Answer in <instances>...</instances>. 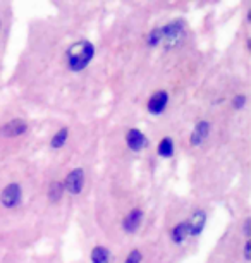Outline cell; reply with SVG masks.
<instances>
[{
  "label": "cell",
  "mask_w": 251,
  "mask_h": 263,
  "mask_svg": "<svg viewBox=\"0 0 251 263\" xmlns=\"http://www.w3.org/2000/svg\"><path fill=\"white\" fill-rule=\"evenodd\" d=\"M210 131H211V124L208 121L196 122V126L193 127V131L189 135V145L193 148L201 146L206 141V138L210 136Z\"/></svg>",
  "instance_id": "9c48e42d"
},
{
  "label": "cell",
  "mask_w": 251,
  "mask_h": 263,
  "mask_svg": "<svg viewBox=\"0 0 251 263\" xmlns=\"http://www.w3.org/2000/svg\"><path fill=\"white\" fill-rule=\"evenodd\" d=\"M85 182H86L85 171H83L81 167H76L67 172L66 179L62 181V184H64V190H66L67 195L78 196L80 193H83V190H85Z\"/></svg>",
  "instance_id": "3957f363"
},
{
  "label": "cell",
  "mask_w": 251,
  "mask_h": 263,
  "mask_svg": "<svg viewBox=\"0 0 251 263\" xmlns=\"http://www.w3.org/2000/svg\"><path fill=\"white\" fill-rule=\"evenodd\" d=\"M170 103V95L167 90H157L146 100V110L151 116H162Z\"/></svg>",
  "instance_id": "5b68a950"
},
{
  "label": "cell",
  "mask_w": 251,
  "mask_h": 263,
  "mask_svg": "<svg viewBox=\"0 0 251 263\" xmlns=\"http://www.w3.org/2000/svg\"><path fill=\"white\" fill-rule=\"evenodd\" d=\"M64 195H66V190H64V184L62 181H53L50 186H48V200H50V203H53V205H57V203L62 201Z\"/></svg>",
  "instance_id": "5bb4252c"
},
{
  "label": "cell",
  "mask_w": 251,
  "mask_h": 263,
  "mask_svg": "<svg viewBox=\"0 0 251 263\" xmlns=\"http://www.w3.org/2000/svg\"><path fill=\"white\" fill-rule=\"evenodd\" d=\"M169 237H170V241L174 242L176 246L184 245V242L189 239V227H188V222H186V220L177 222V224L170 229Z\"/></svg>",
  "instance_id": "8fae6325"
},
{
  "label": "cell",
  "mask_w": 251,
  "mask_h": 263,
  "mask_svg": "<svg viewBox=\"0 0 251 263\" xmlns=\"http://www.w3.org/2000/svg\"><path fill=\"white\" fill-rule=\"evenodd\" d=\"M0 33H2V21H0Z\"/></svg>",
  "instance_id": "44dd1931"
},
{
  "label": "cell",
  "mask_w": 251,
  "mask_h": 263,
  "mask_svg": "<svg viewBox=\"0 0 251 263\" xmlns=\"http://www.w3.org/2000/svg\"><path fill=\"white\" fill-rule=\"evenodd\" d=\"M243 234L244 237L248 239V237L251 236V218H244V224H243Z\"/></svg>",
  "instance_id": "d6986e66"
},
{
  "label": "cell",
  "mask_w": 251,
  "mask_h": 263,
  "mask_svg": "<svg viewBox=\"0 0 251 263\" xmlns=\"http://www.w3.org/2000/svg\"><path fill=\"white\" fill-rule=\"evenodd\" d=\"M146 45L150 48H157L162 45V26H155L146 34Z\"/></svg>",
  "instance_id": "2e32d148"
},
{
  "label": "cell",
  "mask_w": 251,
  "mask_h": 263,
  "mask_svg": "<svg viewBox=\"0 0 251 263\" xmlns=\"http://www.w3.org/2000/svg\"><path fill=\"white\" fill-rule=\"evenodd\" d=\"M67 140H69V127H61L50 138V148L52 150H61V148L66 146Z\"/></svg>",
  "instance_id": "9a60e30c"
},
{
  "label": "cell",
  "mask_w": 251,
  "mask_h": 263,
  "mask_svg": "<svg viewBox=\"0 0 251 263\" xmlns=\"http://www.w3.org/2000/svg\"><path fill=\"white\" fill-rule=\"evenodd\" d=\"M143 218H145V212L141 206H134L127 215L122 218V231L126 234H134L143 224Z\"/></svg>",
  "instance_id": "52a82bcc"
},
{
  "label": "cell",
  "mask_w": 251,
  "mask_h": 263,
  "mask_svg": "<svg viewBox=\"0 0 251 263\" xmlns=\"http://www.w3.org/2000/svg\"><path fill=\"white\" fill-rule=\"evenodd\" d=\"M186 40V23L183 19H172L162 26V45L167 50H174Z\"/></svg>",
  "instance_id": "7a4b0ae2"
},
{
  "label": "cell",
  "mask_w": 251,
  "mask_h": 263,
  "mask_svg": "<svg viewBox=\"0 0 251 263\" xmlns=\"http://www.w3.org/2000/svg\"><path fill=\"white\" fill-rule=\"evenodd\" d=\"M246 103H248V97L244 95V93H238L234 98H233V108L234 110H244Z\"/></svg>",
  "instance_id": "e0dca14e"
},
{
  "label": "cell",
  "mask_w": 251,
  "mask_h": 263,
  "mask_svg": "<svg viewBox=\"0 0 251 263\" xmlns=\"http://www.w3.org/2000/svg\"><path fill=\"white\" fill-rule=\"evenodd\" d=\"M243 255H244V261H249L251 260V241L249 239H246V242H244Z\"/></svg>",
  "instance_id": "ffe728a7"
},
{
  "label": "cell",
  "mask_w": 251,
  "mask_h": 263,
  "mask_svg": "<svg viewBox=\"0 0 251 263\" xmlns=\"http://www.w3.org/2000/svg\"><path fill=\"white\" fill-rule=\"evenodd\" d=\"M23 201V190L17 182H9V184L0 191V205L4 208H16Z\"/></svg>",
  "instance_id": "277c9868"
},
{
  "label": "cell",
  "mask_w": 251,
  "mask_h": 263,
  "mask_svg": "<svg viewBox=\"0 0 251 263\" xmlns=\"http://www.w3.org/2000/svg\"><path fill=\"white\" fill-rule=\"evenodd\" d=\"M141 261H143V253H141V250H138V248H134V250H131L127 253V256L124 260V263H141Z\"/></svg>",
  "instance_id": "ac0fdd59"
},
{
  "label": "cell",
  "mask_w": 251,
  "mask_h": 263,
  "mask_svg": "<svg viewBox=\"0 0 251 263\" xmlns=\"http://www.w3.org/2000/svg\"><path fill=\"white\" fill-rule=\"evenodd\" d=\"M96 48L90 40H78L66 50V64L71 72H83L95 59Z\"/></svg>",
  "instance_id": "6da1fadb"
},
{
  "label": "cell",
  "mask_w": 251,
  "mask_h": 263,
  "mask_svg": "<svg viewBox=\"0 0 251 263\" xmlns=\"http://www.w3.org/2000/svg\"><path fill=\"white\" fill-rule=\"evenodd\" d=\"M124 140H126V146L134 153H140L148 146V138H146L145 133L140 131V129H136V127L127 129Z\"/></svg>",
  "instance_id": "8992f818"
},
{
  "label": "cell",
  "mask_w": 251,
  "mask_h": 263,
  "mask_svg": "<svg viewBox=\"0 0 251 263\" xmlns=\"http://www.w3.org/2000/svg\"><path fill=\"white\" fill-rule=\"evenodd\" d=\"M90 261L91 263H110L112 261V253L107 246L96 245L90 253Z\"/></svg>",
  "instance_id": "4fadbf2b"
},
{
  "label": "cell",
  "mask_w": 251,
  "mask_h": 263,
  "mask_svg": "<svg viewBox=\"0 0 251 263\" xmlns=\"http://www.w3.org/2000/svg\"><path fill=\"white\" fill-rule=\"evenodd\" d=\"M206 212L201 210V208H196V210L191 213V217L188 218V227H189V237H196L200 236L201 232L205 231L206 227Z\"/></svg>",
  "instance_id": "30bf717a"
},
{
  "label": "cell",
  "mask_w": 251,
  "mask_h": 263,
  "mask_svg": "<svg viewBox=\"0 0 251 263\" xmlns=\"http://www.w3.org/2000/svg\"><path fill=\"white\" fill-rule=\"evenodd\" d=\"M176 153V143L170 136H164L157 145V155L160 158H172Z\"/></svg>",
  "instance_id": "7c38bea8"
},
{
  "label": "cell",
  "mask_w": 251,
  "mask_h": 263,
  "mask_svg": "<svg viewBox=\"0 0 251 263\" xmlns=\"http://www.w3.org/2000/svg\"><path fill=\"white\" fill-rule=\"evenodd\" d=\"M29 129V124L24 119H12L0 127V135L4 138H19L24 136Z\"/></svg>",
  "instance_id": "ba28073f"
}]
</instances>
